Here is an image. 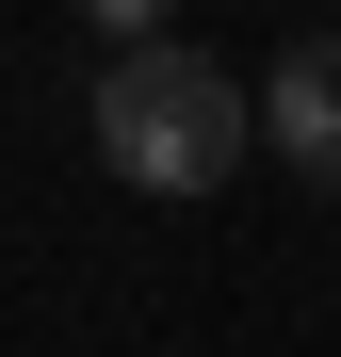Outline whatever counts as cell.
Segmentation results:
<instances>
[{
    "label": "cell",
    "instance_id": "1",
    "mask_svg": "<svg viewBox=\"0 0 341 357\" xmlns=\"http://www.w3.org/2000/svg\"><path fill=\"white\" fill-rule=\"evenodd\" d=\"M260 146V98L211 66V49L179 33H146V49H114L98 66V162L130 178V195H227Z\"/></svg>",
    "mask_w": 341,
    "mask_h": 357
},
{
    "label": "cell",
    "instance_id": "2",
    "mask_svg": "<svg viewBox=\"0 0 341 357\" xmlns=\"http://www.w3.org/2000/svg\"><path fill=\"white\" fill-rule=\"evenodd\" d=\"M260 146L309 178V195H341V33H293L260 66Z\"/></svg>",
    "mask_w": 341,
    "mask_h": 357
},
{
    "label": "cell",
    "instance_id": "3",
    "mask_svg": "<svg viewBox=\"0 0 341 357\" xmlns=\"http://www.w3.org/2000/svg\"><path fill=\"white\" fill-rule=\"evenodd\" d=\"M82 17H98V33H114V49H146V33H162V17H179V0H82Z\"/></svg>",
    "mask_w": 341,
    "mask_h": 357
}]
</instances>
